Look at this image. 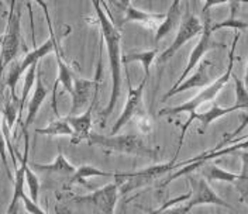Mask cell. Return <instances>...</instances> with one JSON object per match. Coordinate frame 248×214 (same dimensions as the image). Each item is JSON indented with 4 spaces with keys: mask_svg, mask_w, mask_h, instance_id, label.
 I'll return each mask as SVG.
<instances>
[{
    "mask_svg": "<svg viewBox=\"0 0 248 214\" xmlns=\"http://www.w3.org/2000/svg\"><path fill=\"white\" fill-rule=\"evenodd\" d=\"M156 54H158V49L154 48L151 51H142V52H133V54H128L123 57V63L127 65L133 61H139L142 63V68H144V76L150 79V68L153 65V62L156 58Z\"/></svg>",
    "mask_w": 248,
    "mask_h": 214,
    "instance_id": "cell-24",
    "label": "cell"
},
{
    "mask_svg": "<svg viewBox=\"0 0 248 214\" xmlns=\"http://www.w3.org/2000/svg\"><path fill=\"white\" fill-rule=\"evenodd\" d=\"M102 72H103V65H102V58L97 61V68H96V75L94 79H82V77H75L74 79V89H72V107L69 111V116H75L82 108H85L89 100H92L93 94L99 91L100 83H102Z\"/></svg>",
    "mask_w": 248,
    "mask_h": 214,
    "instance_id": "cell-9",
    "label": "cell"
},
{
    "mask_svg": "<svg viewBox=\"0 0 248 214\" xmlns=\"http://www.w3.org/2000/svg\"><path fill=\"white\" fill-rule=\"evenodd\" d=\"M97 93L99 91L93 94L92 100L89 107L85 110V113L79 114V116H66L65 122L69 124V127L74 131V136L71 138L72 144H79L85 139H88L89 134H91V127H92V116H93V108L96 106V100H97Z\"/></svg>",
    "mask_w": 248,
    "mask_h": 214,
    "instance_id": "cell-15",
    "label": "cell"
},
{
    "mask_svg": "<svg viewBox=\"0 0 248 214\" xmlns=\"http://www.w3.org/2000/svg\"><path fill=\"white\" fill-rule=\"evenodd\" d=\"M0 44H1V37H0Z\"/></svg>",
    "mask_w": 248,
    "mask_h": 214,
    "instance_id": "cell-35",
    "label": "cell"
},
{
    "mask_svg": "<svg viewBox=\"0 0 248 214\" xmlns=\"http://www.w3.org/2000/svg\"><path fill=\"white\" fill-rule=\"evenodd\" d=\"M6 148H7V144H6V138H4V134H3V130L0 127V158H1V162H3V167L7 172V176L10 179H13L15 176L12 175L10 172V167H9V162H7V158H6Z\"/></svg>",
    "mask_w": 248,
    "mask_h": 214,
    "instance_id": "cell-29",
    "label": "cell"
},
{
    "mask_svg": "<svg viewBox=\"0 0 248 214\" xmlns=\"http://www.w3.org/2000/svg\"><path fill=\"white\" fill-rule=\"evenodd\" d=\"M248 150V134H246L244 137L240 138H232L230 141H226V142H220L218 145H216L212 151H207V153H201L189 161L185 162H181V164H175V169L181 168V167H185L187 164H198L199 167H202L203 164L209 162L210 159H215L218 156H223V155H229V153H240V151H246Z\"/></svg>",
    "mask_w": 248,
    "mask_h": 214,
    "instance_id": "cell-13",
    "label": "cell"
},
{
    "mask_svg": "<svg viewBox=\"0 0 248 214\" xmlns=\"http://www.w3.org/2000/svg\"><path fill=\"white\" fill-rule=\"evenodd\" d=\"M24 133V155L20 158V165H17L16 173L13 181H15V189H13V198L10 201V206L7 209V213H10L12 210L17 209V203L21 198V195L24 193V183H26V168L29 165V153H30V137L27 131Z\"/></svg>",
    "mask_w": 248,
    "mask_h": 214,
    "instance_id": "cell-17",
    "label": "cell"
},
{
    "mask_svg": "<svg viewBox=\"0 0 248 214\" xmlns=\"http://www.w3.org/2000/svg\"><path fill=\"white\" fill-rule=\"evenodd\" d=\"M93 7L96 10L99 27H100V34L103 37V41L106 44L108 49V63H110V74H111V94L108 99V106L105 110H102L100 114V125L105 127V122L108 119V116L113 113V108L117 105V100L122 93V85H123V55H122V46H120V40H122V32L120 30L111 23L106 12L103 10L100 1L94 0Z\"/></svg>",
    "mask_w": 248,
    "mask_h": 214,
    "instance_id": "cell-1",
    "label": "cell"
},
{
    "mask_svg": "<svg viewBox=\"0 0 248 214\" xmlns=\"http://www.w3.org/2000/svg\"><path fill=\"white\" fill-rule=\"evenodd\" d=\"M165 18V15H158V13H150V12H144L140 10L136 6H133L131 3H128L125 12H124V17L122 20V26L123 24H128V23H137L144 27L148 29H158L159 24L162 23V20Z\"/></svg>",
    "mask_w": 248,
    "mask_h": 214,
    "instance_id": "cell-18",
    "label": "cell"
},
{
    "mask_svg": "<svg viewBox=\"0 0 248 214\" xmlns=\"http://www.w3.org/2000/svg\"><path fill=\"white\" fill-rule=\"evenodd\" d=\"M0 46V69L4 71L12 62L17 60V55L21 49V6L16 1L10 3L7 26Z\"/></svg>",
    "mask_w": 248,
    "mask_h": 214,
    "instance_id": "cell-5",
    "label": "cell"
},
{
    "mask_svg": "<svg viewBox=\"0 0 248 214\" xmlns=\"http://www.w3.org/2000/svg\"><path fill=\"white\" fill-rule=\"evenodd\" d=\"M175 162L176 161L172 159L167 164H158L148 168L140 169L136 172H117V173H113V179L117 183L119 190L122 193H128V192L141 189L144 186H148L155 182L158 178H161L162 175L168 173L170 170H175Z\"/></svg>",
    "mask_w": 248,
    "mask_h": 214,
    "instance_id": "cell-6",
    "label": "cell"
},
{
    "mask_svg": "<svg viewBox=\"0 0 248 214\" xmlns=\"http://www.w3.org/2000/svg\"><path fill=\"white\" fill-rule=\"evenodd\" d=\"M189 183H190L192 190L185 204L190 210L195 209L196 206H203V204H213V206H220V207L232 210V204H229L226 200L221 199L202 175H190Z\"/></svg>",
    "mask_w": 248,
    "mask_h": 214,
    "instance_id": "cell-11",
    "label": "cell"
},
{
    "mask_svg": "<svg viewBox=\"0 0 248 214\" xmlns=\"http://www.w3.org/2000/svg\"><path fill=\"white\" fill-rule=\"evenodd\" d=\"M181 18H182V9H181V3L179 1H173L170 6L165 18L162 20V23L159 24V27L155 30L154 41L159 43L162 41L167 35H170V32H173V30L181 26Z\"/></svg>",
    "mask_w": 248,
    "mask_h": 214,
    "instance_id": "cell-19",
    "label": "cell"
},
{
    "mask_svg": "<svg viewBox=\"0 0 248 214\" xmlns=\"http://www.w3.org/2000/svg\"><path fill=\"white\" fill-rule=\"evenodd\" d=\"M88 144L100 147L106 153H125V155H134V156H144L155 159L158 155L156 148L148 147L144 139L136 134H125V136H100L96 133H91L88 137Z\"/></svg>",
    "mask_w": 248,
    "mask_h": 214,
    "instance_id": "cell-3",
    "label": "cell"
},
{
    "mask_svg": "<svg viewBox=\"0 0 248 214\" xmlns=\"http://www.w3.org/2000/svg\"><path fill=\"white\" fill-rule=\"evenodd\" d=\"M37 68H38V63H34L31 65L30 68L27 69V74L24 77V85H23V91H21V96H20V113L23 111L24 105H26V100L30 94L31 89L34 88V83H35V76H37Z\"/></svg>",
    "mask_w": 248,
    "mask_h": 214,
    "instance_id": "cell-25",
    "label": "cell"
},
{
    "mask_svg": "<svg viewBox=\"0 0 248 214\" xmlns=\"http://www.w3.org/2000/svg\"><path fill=\"white\" fill-rule=\"evenodd\" d=\"M125 77H127V85H128L127 102H125L123 113L120 114L117 122H114V125H113V128L110 131V136L119 134V131L131 120H136L140 128L142 130V133H150L151 131V122H150L148 113H147V110L144 107V102H142L144 89H145V85L148 82V77H142L141 83L137 88H133L131 80H130V75H128L127 71H125Z\"/></svg>",
    "mask_w": 248,
    "mask_h": 214,
    "instance_id": "cell-4",
    "label": "cell"
},
{
    "mask_svg": "<svg viewBox=\"0 0 248 214\" xmlns=\"http://www.w3.org/2000/svg\"><path fill=\"white\" fill-rule=\"evenodd\" d=\"M26 183L29 186V192H30V198L32 201L38 203V192H40V181L37 178V175L32 172L30 165H27L26 168Z\"/></svg>",
    "mask_w": 248,
    "mask_h": 214,
    "instance_id": "cell-26",
    "label": "cell"
},
{
    "mask_svg": "<svg viewBox=\"0 0 248 214\" xmlns=\"http://www.w3.org/2000/svg\"><path fill=\"white\" fill-rule=\"evenodd\" d=\"M238 40H240V32H237V34L234 35L232 44V46H230V52H229V65H227L226 72H224L221 76H218L216 80H213L209 86L203 88L201 92L198 93L195 97H192L190 100H187L185 103H182V105H179V106L167 107V108L159 110L158 116H159V117H165V116L172 117V116H179V114H182V113H187L189 116H193L202 105L215 102L217 94L221 92V89H223V88L227 85V82L232 79L234 61H235V46H237Z\"/></svg>",
    "mask_w": 248,
    "mask_h": 214,
    "instance_id": "cell-2",
    "label": "cell"
},
{
    "mask_svg": "<svg viewBox=\"0 0 248 214\" xmlns=\"http://www.w3.org/2000/svg\"><path fill=\"white\" fill-rule=\"evenodd\" d=\"M232 80H234V86H235V103L234 105L248 108V91L246 89L243 80L237 76H232Z\"/></svg>",
    "mask_w": 248,
    "mask_h": 214,
    "instance_id": "cell-27",
    "label": "cell"
},
{
    "mask_svg": "<svg viewBox=\"0 0 248 214\" xmlns=\"http://www.w3.org/2000/svg\"><path fill=\"white\" fill-rule=\"evenodd\" d=\"M203 26H204V30L202 32L201 38H199V43L196 44V46L193 48V51L190 52L189 55V60L186 63L184 72L181 74V76L178 77L176 83L170 88V89H175L178 88L186 77L190 75V72L203 61V57L210 51V49H215V48H224V44H220L215 41L213 38V32H215V23L212 21V17L209 12H204L203 13Z\"/></svg>",
    "mask_w": 248,
    "mask_h": 214,
    "instance_id": "cell-7",
    "label": "cell"
},
{
    "mask_svg": "<svg viewBox=\"0 0 248 214\" xmlns=\"http://www.w3.org/2000/svg\"><path fill=\"white\" fill-rule=\"evenodd\" d=\"M46 86L44 85V80H43V72H41V65L38 63V68H37V76H35V88H34V92L31 96L30 102H29V110H27V117H26V122L21 125V130L23 131H27L29 127L34 122L35 117H37V113L38 110L41 108L44 100L46 99V96L49 94Z\"/></svg>",
    "mask_w": 248,
    "mask_h": 214,
    "instance_id": "cell-16",
    "label": "cell"
},
{
    "mask_svg": "<svg viewBox=\"0 0 248 214\" xmlns=\"http://www.w3.org/2000/svg\"><path fill=\"white\" fill-rule=\"evenodd\" d=\"M38 6L44 10V15H46V24H48V30H49V38L52 40L54 43V54H55V58H57V63H58V77H57V82L63 86V89L66 92L72 93L74 89V71L71 69V66L63 61V55H62L61 46H60V41L57 38V34L54 32V27H52V21H51V17L48 13V7L44 1H38Z\"/></svg>",
    "mask_w": 248,
    "mask_h": 214,
    "instance_id": "cell-12",
    "label": "cell"
},
{
    "mask_svg": "<svg viewBox=\"0 0 248 214\" xmlns=\"http://www.w3.org/2000/svg\"><path fill=\"white\" fill-rule=\"evenodd\" d=\"M91 176H106V178H113V172H105L97 168H93L89 165H83L80 168H77V172L69 178V184H83L88 189H91V186L86 183V179Z\"/></svg>",
    "mask_w": 248,
    "mask_h": 214,
    "instance_id": "cell-23",
    "label": "cell"
},
{
    "mask_svg": "<svg viewBox=\"0 0 248 214\" xmlns=\"http://www.w3.org/2000/svg\"><path fill=\"white\" fill-rule=\"evenodd\" d=\"M241 156V170H240V178L248 179V151H240Z\"/></svg>",
    "mask_w": 248,
    "mask_h": 214,
    "instance_id": "cell-31",
    "label": "cell"
},
{
    "mask_svg": "<svg viewBox=\"0 0 248 214\" xmlns=\"http://www.w3.org/2000/svg\"><path fill=\"white\" fill-rule=\"evenodd\" d=\"M35 133L40 136H49V137H71L74 136L72 128L65 122V119H58L51 122L44 128H35Z\"/></svg>",
    "mask_w": 248,
    "mask_h": 214,
    "instance_id": "cell-22",
    "label": "cell"
},
{
    "mask_svg": "<svg viewBox=\"0 0 248 214\" xmlns=\"http://www.w3.org/2000/svg\"><path fill=\"white\" fill-rule=\"evenodd\" d=\"M243 83H244L246 89L248 91V62H247V68H246V74H244V79H243Z\"/></svg>",
    "mask_w": 248,
    "mask_h": 214,
    "instance_id": "cell-33",
    "label": "cell"
},
{
    "mask_svg": "<svg viewBox=\"0 0 248 214\" xmlns=\"http://www.w3.org/2000/svg\"><path fill=\"white\" fill-rule=\"evenodd\" d=\"M31 169H35V170L43 172V173H54V175H61V176H68V178H71L77 172V168L68 162V159L65 158V155L62 153H58L57 158L51 164H46V165L32 164Z\"/></svg>",
    "mask_w": 248,
    "mask_h": 214,
    "instance_id": "cell-20",
    "label": "cell"
},
{
    "mask_svg": "<svg viewBox=\"0 0 248 214\" xmlns=\"http://www.w3.org/2000/svg\"><path fill=\"white\" fill-rule=\"evenodd\" d=\"M202 176L207 182H226L235 183L240 179V173H232L230 170L221 169L215 164H203L202 165Z\"/></svg>",
    "mask_w": 248,
    "mask_h": 214,
    "instance_id": "cell-21",
    "label": "cell"
},
{
    "mask_svg": "<svg viewBox=\"0 0 248 214\" xmlns=\"http://www.w3.org/2000/svg\"><path fill=\"white\" fill-rule=\"evenodd\" d=\"M210 71H212V62L209 60H203V61L198 65V69L196 72L192 75V76H187L175 89H170L168 92L164 94L162 100H167L170 97H173L175 94L181 92H185V91H190V89H196V88H206L209 86L213 80H212V75H210Z\"/></svg>",
    "mask_w": 248,
    "mask_h": 214,
    "instance_id": "cell-14",
    "label": "cell"
},
{
    "mask_svg": "<svg viewBox=\"0 0 248 214\" xmlns=\"http://www.w3.org/2000/svg\"><path fill=\"white\" fill-rule=\"evenodd\" d=\"M235 189L238 190V193H240V200L243 201V203H246L248 206V179H243V178H240L235 183Z\"/></svg>",
    "mask_w": 248,
    "mask_h": 214,
    "instance_id": "cell-30",
    "label": "cell"
},
{
    "mask_svg": "<svg viewBox=\"0 0 248 214\" xmlns=\"http://www.w3.org/2000/svg\"><path fill=\"white\" fill-rule=\"evenodd\" d=\"M247 125H248V116L246 117V119H244V122H241V125H240V127H238V128H237V130H235V131H234L232 134L227 136L229 138H224V139H223V142H226V141H230V139H232L234 137H237V136H238V134H240V133H241V131H243V130H244V128H246Z\"/></svg>",
    "mask_w": 248,
    "mask_h": 214,
    "instance_id": "cell-32",
    "label": "cell"
},
{
    "mask_svg": "<svg viewBox=\"0 0 248 214\" xmlns=\"http://www.w3.org/2000/svg\"><path fill=\"white\" fill-rule=\"evenodd\" d=\"M203 30H204V26H203V21H201V18L198 15H192V13H187L185 20L179 26V30L176 32L175 40L172 41L170 48H167L159 55L158 63H165L167 61H170V58L185 46L186 43H189L190 40H193L198 35H202Z\"/></svg>",
    "mask_w": 248,
    "mask_h": 214,
    "instance_id": "cell-10",
    "label": "cell"
},
{
    "mask_svg": "<svg viewBox=\"0 0 248 214\" xmlns=\"http://www.w3.org/2000/svg\"><path fill=\"white\" fill-rule=\"evenodd\" d=\"M1 74H3V69H0V76H1Z\"/></svg>",
    "mask_w": 248,
    "mask_h": 214,
    "instance_id": "cell-34",
    "label": "cell"
},
{
    "mask_svg": "<svg viewBox=\"0 0 248 214\" xmlns=\"http://www.w3.org/2000/svg\"><path fill=\"white\" fill-rule=\"evenodd\" d=\"M119 193H120V190H119L117 183L111 182L100 189L93 190L91 195L74 198V201L80 206L92 207L93 210L99 214H114Z\"/></svg>",
    "mask_w": 248,
    "mask_h": 214,
    "instance_id": "cell-8",
    "label": "cell"
},
{
    "mask_svg": "<svg viewBox=\"0 0 248 214\" xmlns=\"http://www.w3.org/2000/svg\"><path fill=\"white\" fill-rule=\"evenodd\" d=\"M20 200L23 201V204H24V209H26V212L29 214H48L46 213L40 206H38V203H35V201H32V200L26 195V193H23L21 195V198Z\"/></svg>",
    "mask_w": 248,
    "mask_h": 214,
    "instance_id": "cell-28",
    "label": "cell"
}]
</instances>
